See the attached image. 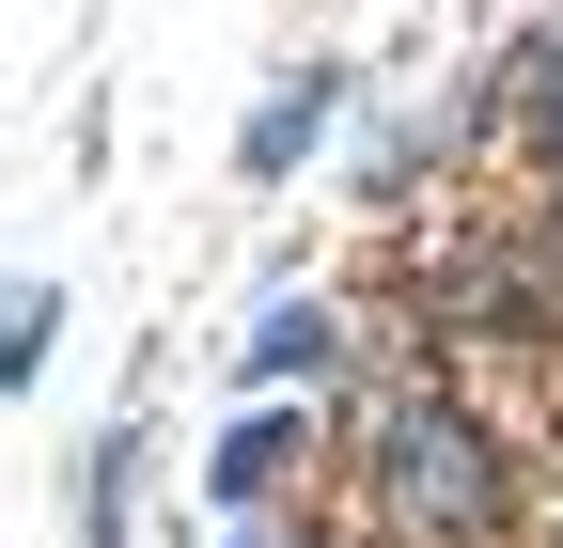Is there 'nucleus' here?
<instances>
[{
	"label": "nucleus",
	"instance_id": "obj_5",
	"mask_svg": "<svg viewBox=\"0 0 563 548\" xmlns=\"http://www.w3.org/2000/svg\"><path fill=\"white\" fill-rule=\"evenodd\" d=\"M125 486H141V424H110L79 470V548H125Z\"/></svg>",
	"mask_w": 563,
	"mask_h": 548
},
{
	"label": "nucleus",
	"instance_id": "obj_2",
	"mask_svg": "<svg viewBox=\"0 0 563 548\" xmlns=\"http://www.w3.org/2000/svg\"><path fill=\"white\" fill-rule=\"evenodd\" d=\"M313 454H329V439L298 424V407H251V424H235L220 454H203V502H220V517L251 533V517H266V486H298V470H313Z\"/></svg>",
	"mask_w": 563,
	"mask_h": 548
},
{
	"label": "nucleus",
	"instance_id": "obj_7",
	"mask_svg": "<svg viewBox=\"0 0 563 548\" xmlns=\"http://www.w3.org/2000/svg\"><path fill=\"white\" fill-rule=\"evenodd\" d=\"M47 346H63V283H16V329H0V361H16V392L47 376Z\"/></svg>",
	"mask_w": 563,
	"mask_h": 548
},
{
	"label": "nucleus",
	"instance_id": "obj_6",
	"mask_svg": "<svg viewBox=\"0 0 563 548\" xmlns=\"http://www.w3.org/2000/svg\"><path fill=\"white\" fill-rule=\"evenodd\" d=\"M517 142H532V157L563 173V32H548V47L517 63Z\"/></svg>",
	"mask_w": 563,
	"mask_h": 548
},
{
	"label": "nucleus",
	"instance_id": "obj_8",
	"mask_svg": "<svg viewBox=\"0 0 563 548\" xmlns=\"http://www.w3.org/2000/svg\"><path fill=\"white\" fill-rule=\"evenodd\" d=\"M235 548H266V533H235Z\"/></svg>",
	"mask_w": 563,
	"mask_h": 548
},
{
	"label": "nucleus",
	"instance_id": "obj_4",
	"mask_svg": "<svg viewBox=\"0 0 563 548\" xmlns=\"http://www.w3.org/2000/svg\"><path fill=\"white\" fill-rule=\"evenodd\" d=\"M344 346H361V329H344V298H282V314L251 329V361H235V376H251V392H298L313 361L344 376Z\"/></svg>",
	"mask_w": 563,
	"mask_h": 548
},
{
	"label": "nucleus",
	"instance_id": "obj_3",
	"mask_svg": "<svg viewBox=\"0 0 563 548\" xmlns=\"http://www.w3.org/2000/svg\"><path fill=\"white\" fill-rule=\"evenodd\" d=\"M344 125V63H298V79H282L266 110H251V142H235V173H298L313 142Z\"/></svg>",
	"mask_w": 563,
	"mask_h": 548
},
{
	"label": "nucleus",
	"instance_id": "obj_1",
	"mask_svg": "<svg viewBox=\"0 0 563 548\" xmlns=\"http://www.w3.org/2000/svg\"><path fill=\"white\" fill-rule=\"evenodd\" d=\"M361 502H376L391 548H501L517 533V454H501V424L470 392L391 376L361 407Z\"/></svg>",
	"mask_w": 563,
	"mask_h": 548
}]
</instances>
